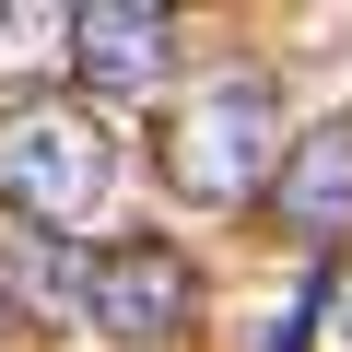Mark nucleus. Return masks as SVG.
<instances>
[{
    "mask_svg": "<svg viewBox=\"0 0 352 352\" xmlns=\"http://www.w3.org/2000/svg\"><path fill=\"white\" fill-rule=\"evenodd\" d=\"M270 164H282V82L258 59L212 71L164 106V176H176V200H200V212H247L270 188Z\"/></svg>",
    "mask_w": 352,
    "mask_h": 352,
    "instance_id": "nucleus-1",
    "label": "nucleus"
},
{
    "mask_svg": "<svg viewBox=\"0 0 352 352\" xmlns=\"http://www.w3.org/2000/svg\"><path fill=\"white\" fill-rule=\"evenodd\" d=\"M118 352H176L200 329V258L188 247H164V235H129L94 258V305H82Z\"/></svg>",
    "mask_w": 352,
    "mask_h": 352,
    "instance_id": "nucleus-3",
    "label": "nucleus"
},
{
    "mask_svg": "<svg viewBox=\"0 0 352 352\" xmlns=\"http://www.w3.org/2000/svg\"><path fill=\"white\" fill-rule=\"evenodd\" d=\"M317 329H329V352H352V258L317 282Z\"/></svg>",
    "mask_w": 352,
    "mask_h": 352,
    "instance_id": "nucleus-8",
    "label": "nucleus"
},
{
    "mask_svg": "<svg viewBox=\"0 0 352 352\" xmlns=\"http://www.w3.org/2000/svg\"><path fill=\"white\" fill-rule=\"evenodd\" d=\"M71 71H82V94H164L176 12L164 0H82L71 12Z\"/></svg>",
    "mask_w": 352,
    "mask_h": 352,
    "instance_id": "nucleus-4",
    "label": "nucleus"
},
{
    "mask_svg": "<svg viewBox=\"0 0 352 352\" xmlns=\"http://www.w3.org/2000/svg\"><path fill=\"white\" fill-rule=\"evenodd\" d=\"M0 305H12L24 329H71L94 305V258H71V235H47V223L0 212Z\"/></svg>",
    "mask_w": 352,
    "mask_h": 352,
    "instance_id": "nucleus-6",
    "label": "nucleus"
},
{
    "mask_svg": "<svg viewBox=\"0 0 352 352\" xmlns=\"http://www.w3.org/2000/svg\"><path fill=\"white\" fill-rule=\"evenodd\" d=\"M270 223L282 235H305V247H329V235H352V118H329V129H305L282 164H270Z\"/></svg>",
    "mask_w": 352,
    "mask_h": 352,
    "instance_id": "nucleus-5",
    "label": "nucleus"
},
{
    "mask_svg": "<svg viewBox=\"0 0 352 352\" xmlns=\"http://www.w3.org/2000/svg\"><path fill=\"white\" fill-rule=\"evenodd\" d=\"M106 188H118V141H106L94 106H71V94H24L12 118H0V212H12V223L71 235V223L106 212Z\"/></svg>",
    "mask_w": 352,
    "mask_h": 352,
    "instance_id": "nucleus-2",
    "label": "nucleus"
},
{
    "mask_svg": "<svg viewBox=\"0 0 352 352\" xmlns=\"http://www.w3.org/2000/svg\"><path fill=\"white\" fill-rule=\"evenodd\" d=\"M71 47V12H47V0H0V82H12V59H47Z\"/></svg>",
    "mask_w": 352,
    "mask_h": 352,
    "instance_id": "nucleus-7",
    "label": "nucleus"
}]
</instances>
